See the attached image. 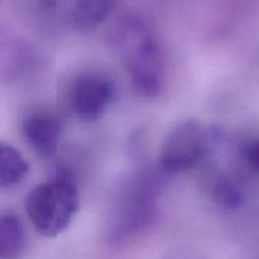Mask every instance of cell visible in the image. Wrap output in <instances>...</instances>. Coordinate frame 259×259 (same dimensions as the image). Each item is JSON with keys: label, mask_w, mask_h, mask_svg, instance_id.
Instances as JSON below:
<instances>
[{"label": "cell", "mask_w": 259, "mask_h": 259, "mask_svg": "<svg viewBox=\"0 0 259 259\" xmlns=\"http://www.w3.org/2000/svg\"><path fill=\"white\" fill-rule=\"evenodd\" d=\"M114 96L115 86L110 78L96 72L83 73L73 83L71 105L78 118L94 121L105 114Z\"/></svg>", "instance_id": "5b68a950"}, {"label": "cell", "mask_w": 259, "mask_h": 259, "mask_svg": "<svg viewBox=\"0 0 259 259\" xmlns=\"http://www.w3.org/2000/svg\"><path fill=\"white\" fill-rule=\"evenodd\" d=\"M24 225L13 212L0 214V259H18L25 249Z\"/></svg>", "instance_id": "52a82bcc"}, {"label": "cell", "mask_w": 259, "mask_h": 259, "mask_svg": "<svg viewBox=\"0 0 259 259\" xmlns=\"http://www.w3.org/2000/svg\"><path fill=\"white\" fill-rule=\"evenodd\" d=\"M212 196L219 205L225 209H237L242 204V194L238 187L230 180L220 177L215 182L212 189Z\"/></svg>", "instance_id": "30bf717a"}, {"label": "cell", "mask_w": 259, "mask_h": 259, "mask_svg": "<svg viewBox=\"0 0 259 259\" xmlns=\"http://www.w3.org/2000/svg\"><path fill=\"white\" fill-rule=\"evenodd\" d=\"M80 206L75 175L60 168L50 181L34 187L25 200V211L35 232L43 238H56L65 232Z\"/></svg>", "instance_id": "7a4b0ae2"}, {"label": "cell", "mask_w": 259, "mask_h": 259, "mask_svg": "<svg viewBox=\"0 0 259 259\" xmlns=\"http://www.w3.org/2000/svg\"><path fill=\"white\" fill-rule=\"evenodd\" d=\"M29 172V164L17 148L0 142V189L20 184Z\"/></svg>", "instance_id": "9c48e42d"}, {"label": "cell", "mask_w": 259, "mask_h": 259, "mask_svg": "<svg viewBox=\"0 0 259 259\" xmlns=\"http://www.w3.org/2000/svg\"><path fill=\"white\" fill-rule=\"evenodd\" d=\"M119 0H76L72 10L75 27L82 32L95 29L118 5Z\"/></svg>", "instance_id": "ba28073f"}, {"label": "cell", "mask_w": 259, "mask_h": 259, "mask_svg": "<svg viewBox=\"0 0 259 259\" xmlns=\"http://www.w3.org/2000/svg\"><path fill=\"white\" fill-rule=\"evenodd\" d=\"M22 132L33 151L43 158H51L57 153L62 128L53 114L34 111L23 120Z\"/></svg>", "instance_id": "8992f818"}, {"label": "cell", "mask_w": 259, "mask_h": 259, "mask_svg": "<svg viewBox=\"0 0 259 259\" xmlns=\"http://www.w3.org/2000/svg\"><path fill=\"white\" fill-rule=\"evenodd\" d=\"M113 42L134 88L146 98H157L163 88V62L153 30L139 18H126L114 30Z\"/></svg>", "instance_id": "6da1fadb"}, {"label": "cell", "mask_w": 259, "mask_h": 259, "mask_svg": "<svg viewBox=\"0 0 259 259\" xmlns=\"http://www.w3.org/2000/svg\"><path fill=\"white\" fill-rule=\"evenodd\" d=\"M153 181L152 177L141 176L129 187L111 230L113 243H128L151 224L156 214V187Z\"/></svg>", "instance_id": "277c9868"}, {"label": "cell", "mask_w": 259, "mask_h": 259, "mask_svg": "<svg viewBox=\"0 0 259 259\" xmlns=\"http://www.w3.org/2000/svg\"><path fill=\"white\" fill-rule=\"evenodd\" d=\"M209 132L200 121H180L167 133L161 147L159 163L166 174H181L195 168L209 149Z\"/></svg>", "instance_id": "3957f363"}, {"label": "cell", "mask_w": 259, "mask_h": 259, "mask_svg": "<svg viewBox=\"0 0 259 259\" xmlns=\"http://www.w3.org/2000/svg\"><path fill=\"white\" fill-rule=\"evenodd\" d=\"M243 156L249 167L259 172V139H253L245 144L243 149Z\"/></svg>", "instance_id": "8fae6325"}]
</instances>
